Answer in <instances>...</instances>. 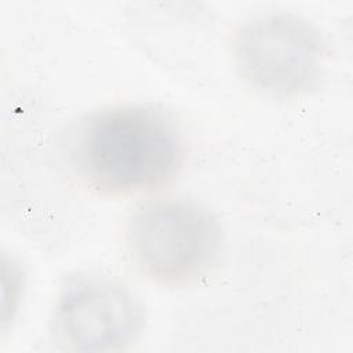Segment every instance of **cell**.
I'll use <instances>...</instances> for the list:
<instances>
[{"label": "cell", "mask_w": 353, "mask_h": 353, "mask_svg": "<svg viewBox=\"0 0 353 353\" xmlns=\"http://www.w3.org/2000/svg\"><path fill=\"white\" fill-rule=\"evenodd\" d=\"M80 175L99 193L127 196L171 182L185 161L174 120L152 106L121 105L92 114L76 142Z\"/></svg>", "instance_id": "6da1fadb"}, {"label": "cell", "mask_w": 353, "mask_h": 353, "mask_svg": "<svg viewBox=\"0 0 353 353\" xmlns=\"http://www.w3.org/2000/svg\"><path fill=\"white\" fill-rule=\"evenodd\" d=\"M124 241L135 270L165 287L189 285L210 274L223 244L216 216L176 197L139 204L127 219Z\"/></svg>", "instance_id": "7a4b0ae2"}, {"label": "cell", "mask_w": 353, "mask_h": 353, "mask_svg": "<svg viewBox=\"0 0 353 353\" xmlns=\"http://www.w3.org/2000/svg\"><path fill=\"white\" fill-rule=\"evenodd\" d=\"M325 43L306 18L279 11L247 19L233 39L239 74L270 99H294L314 88L325 65Z\"/></svg>", "instance_id": "3957f363"}, {"label": "cell", "mask_w": 353, "mask_h": 353, "mask_svg": "<svg viewBox=\"0 0 353 353\" xmlns=\"http://www.w3.org/2000/svg\"><path fill=\"white\" fill-rule=\"evenodd\" d=\"M143 323L134 292L120 280L98 273L69 279L55 303L57 335L74 350H124L138 341Z\"/></svg>", "instance_id": "277c9868"}]
</instances>
